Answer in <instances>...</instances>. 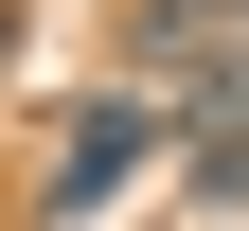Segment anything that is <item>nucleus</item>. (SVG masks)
<instances>
[{
  "label": "nucleus",
  "mask_w": 249,
  "mask_h": 231,
  "mask_svg": "<svg viewBox=\"0 0 249 231\" xmlns=\"http://www.w3.org/2000/svg\"><path fill=\"white\" fill-rule=\"evenodd\" d=\"M196 160V213H249V142H178Z\"/></svg>",
  "instance_id": "nucleus-2"
},
{
  "label": "nucleus",
  "mask_w": 249,
  "mask_h": 231,
  "mask_svg": "<svg viewBox=\"0 0 249 231\" xmlns=\"http://www.w3.org/2000/svg\"><path fill=\"white\" fill-rule=\"evenodd\" d=\"M142 142H160L142 107H71V142H53V213H89V195H124V178H142Z\"/></svg>",
  "instance_id": "nucleus-1"
}]
</instances>
